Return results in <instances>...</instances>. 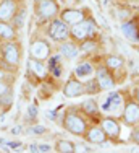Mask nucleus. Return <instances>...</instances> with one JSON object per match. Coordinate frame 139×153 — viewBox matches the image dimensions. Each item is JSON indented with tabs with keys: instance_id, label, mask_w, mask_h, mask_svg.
I'll use <instances>...</instances> for the list:
<instances>
[{
	"instance_id": "c756f323",
	"label": "nucleus",
	"mask_w": 139,
	"mask_h": 153,
	"mask_svg": "<svg viewBox=\"0 0 139 153\" xmlns=\"http://www.w3.org/2000/svg\"><path fill=\"white\" fill-rule=\"evenodd\" d=\"M78 152H87V153H89V152H92V148H91L89 147V145H86V143H76L75 145V153H78Z\"/></svg>"
},
{
	"instance_id": "ddd939ff",
	"label": "nucleus",
	"mask_w": 139,
	"mask_h": 153,
	"mask_svg": "<svg viewBox=\"0 0 139 153\" xmlns=\"http://www.w3.org/2000/svg\"><path fill=\"white\" fill-rule=\"evenodd\" d=\"M83 138L87 142V143H94V145H99V143H102V142L108 140L107 135H105V132H104V129L100 127V124H99V126L87 127Z\"/></svg>"
},
{
	"instance_id": "a878e982",
	"label": "nucleus",
	"mask_w": 139,
	"mask_h": 153,
	"mask_svg": "<svg viewBox=\"0 0 139 153\" xmlns=\"http://www.w3.org/2000/svg\"><path fill=\"white\" fill-rule=\"evenodd\" d=\"M100 93V88H99V83L97 80H87L86 83H84V94H99Z\"/></svg>"
},
{
	"instance_id": "6e6552de",
	"label": "nucleus",
	"mask_w": 139,
	"mask_h": 153,
	"mask_svg": "<svg viewBox=\"0 0 139 153\" xmlns=\"http://www.w3.org/2000/svg\"><path fill=\"white\" fill-rule=\"evenodd\" d=\"M121 122L128 127H134L139 122V103L136 100H128L121 111Z\"/></svg>"
},
{
	"instance_id": "72a5a7b5",
	"label": "nucleus",
	"mask_w": 139,
	"mask_h": 153,
	"mask_svg": "<svg viewBox=\"0 0 139 153\" xmlns=\"http://www.w3.org/2000/svg\"><path fill=\"white\" fill-rule=\"evenodd\" d=\"M8 72L5 70L3 67H0V80H5V82H8Z\"/></svg>"
},
{
	"instance_id": "f3484780",
	"label": "nucleus",
	"mask_w": 139,
	"mask_h": 153,
	"mask_svg": "<svg viewBox=\"0 0 139 153\" xmlns=\"http://www.w3.org/2000/svg\"><path fill=\"white\" fill-rule=\"evenodd\" d=\"M121 33H123V36H125L126 39H129V41H133V42H138L139 41V26H138L136 20H126V21H123Z\"/></svg>"
},
{
	"instance_id": "bb28decb",
	"label": "nucleus",
	"mask_w": 139,
	"mask_h": 153,
	"mask_svg": "<svg viewBox=\"0 0 139 153\" xmlns=\"http://www.w3.org/2000/svg\"><path fill=\"white\" fill-rule=\"evenodd\" d=\"M78 46H79V52H91L92 49H96V47H97V42L91 38V39H86V41L79 42Z\"/></svg>"
},
{
	"instance_id": "f257e3e1",
	"label": "nucleus",
	"mask_w": 139,
	"mask_h": 153,
	"mask_svg": "<svg viewBox=\"0 0 139 153\" xmlns=\"http://www.w3.org/2000/svg\"><path fill=\"white\" fill-rule=\"evenodd\" d=\"M23 57V47L15 39V41H3L0 44V62L5 68H13L16 70L21 64Z\"/></svg>"
},
{
	"instance_id": "2eb2a0df",
	"label": "nucleus",
	"mask_w": 139,
	"mask_h": 153,
	"mask_svg": "<svg viewBox=\"0 0 139 153\" xmlns=\"http://www.w3.org/2000/svg\"><path fill=\"white\" fill-rule=\"evenodd\" d=\"M123 104V96L120 91H112L107 94V98L104 100V103H102L100 109L105 112H112V111H116V109H120Z\"/></svg>"
},
{
	"instance_id": "393cba45",
	"label": "nucleus",
	"mask_w": 139,
	"mask_h": 153,
	"mask_svg": "<svg viewBox=\"0 0 139 153\" xmlns=\"http://www.w3.org/2000/svg\"><path fill=\"white\" fill-rule=\"evenodd\" d=\"M24 20H26V8H24V7H21V8L18 7L16 13H15V16L12 18L10 23H12L16 30H21V28L24 26Z\"/></svg>"
},
{
	"instance_id": "ea45409f",
	"label": "nucleus",
	"mask_w": 139,
	"mask_h": 153,
	"mask_svg": "<svg viewBox=\"0 0 139 153\" xmlns=\"http://www.w3.org/2000/svg\"><path fill=\"white\" fill-rule=\"evenodd\" d=\"M16 2H20V0H16Z\"/></svg>"
},
{
	"instance_id": "dca6fc26",
	"label": "nucleus",
	"mask_w": 139,
	"mask_h": 153,
	"mask_svg": "<svg viewBox=\"0 0 139 153\" xmlns=\"http://www.w3.org/2000/svg\"><path fill=\"white\" fill-rule=\"evenodd\" d=\"M20 3L16 0H0V20L2 21H12L15 16Z\"/></svg>"
},
{
	"instance_id": "4be33fe9",
	"label": "nucleus",
	"mask_w": 139,
	"mask_h": 153,
	"mask_svg": "<svg viewBox=\"0 0 139 153\" xmlns=\"http://www.w3.org/2000/svg\"><path fill=\"white\" fill-rule=\"evenodd\" d=\"M99 111H100V108L94 98H87L86 101L81 103V112H84V116H87V117H96Z\"/></svg>"
},
{
	"instance_id": "6ab92c4d",
	"label": "nucleus",
	"mask_w": 139,
	"mask_h": 153,
	"mask_svg": "<svg viewBox=\"0 0 139 153\" xmlns=\"http://www.w3.org/2000/svg\"><path fill=\"white\" fill-rule=\"evenodd\" d=\"M94 72H96V68L91 62H81L75 68V76H78L79 80H87L94 75Z\"/></svg>"
},
{
	"instance_id": "4c0bfd02",
	"label": "nucleus",
	"mask_w": 139,
	"mask_h": 153,
	"mask_svg": "<svg viewBox=\"0 0 139 153\" xmlns=\"http://www.w3.org/2000/svg\"><path fill=\"white\" fill-rule=\"evenodd\" d=\"M2 112H3V109H2V106H0V116H2Z\"/></svg>"
},
{
	"instance_id": "9d476101",
	"label": "nucleus",
	"mask_w": 139,
	"mask_h": 153,
	"mask_svg": "<svg viewBox=\"0 0 139 153\" xmlns=\"http://www.w3.org/2000/svg\"><path fill=\"white\" fill-rule=\"evenodd\" d=\"M63 96L65 98H79L84 94V83L78 76L71 75L70 78L67 80V83L63 85Z\"/></svg>"
},
{
	"instance_id": "f704fd0d",
	"label": "nucleus",
	"mask_w": 139,
	"mask_h": 153,
	"mask_svg": "<svg viewBox=\"0 0 139 153\" xmlns=\"http://www.w3.org/2000/svg\"><path fill=\"white\" fill-rule=\"evenodd\" d=\"M20 132H23V127H21V126H16L15 129H12V134H13V135H16V134H20Z\"/></svg>"
},
{
	"instance_id": "f03ea898",
	"label": "nucleus",
	"mask_w": 139,
	"mask_h": 153,
	"mask_svg": "<svg viewBox=\"0 0 139 153\" xmlns=\"http://www.w3.org/2000/svg\"><path fill=\"white\" fill-rule=\"evenodd\" d=\"M61 126L67 132L73 134V135H78V137H83L86 129L89 127L87 124V116L84 117V112L78 111V108H70L67 112H65L63 119H61Z\"/></svg>"
},
{
	"instance_id": "39448f33",
	"label": "nucleus",
	"mask_w": 139,
	"mask_h": 153,
	"mask_svg": "<svg viewBox=\"0 0 139 153\" xmlns=\"http://www.w3.org/2000/svg\"><path fill=\"white\" fill-rule=\"evenodd\" d=\"M34 13L39 21H50L52 18L58 16L60 7L57 0H37L34 2Z\"/></svg>"
},
{
	"instance_id": "9b49d317",
	"label": "nucleus",
	"mask_w": 139,
	"mask_h": 153,
	"mask_svg": "<svg viewBox=\"0 0 139 153\" xmlns=\"http://www.w3.org/2000/svg\"><path fill=\"white\" fill-rule=\"evenodd\" d=\"M58 16H60L68 26H73V25L86 20L87 13H86L84 8H65V10H61V12L58 13Z\"/></svg>"
},
{
	"instance_id": "412c9836",
	"label": "nucleus",
	"mask_w": 139,
	"mask_h": 153,
	"mask_svg": "<svg viewBox=\"0 0 139 153\" xmlns=\"http://www.w3.org/2000/svg\"><path fill=\"white\" fill-rule=\"evenodd\" d=\"M47 70L49 74H52L53 76H60L61 72H63V65H61V56L57 54V56H50L47 59Z\"/></svg>"
},
{
	"instance_id": "e433bc0d",
	"label": "nucleus",
	"mask_w": 139,
	"mask_h": 153,
	"mask_svg": "<svg viewBox=\"0 0 139 153\" xmlns=\"http://www.w3.org/2000/svg\"><path fill=\"white\" fill-rule=\"evenodd\" d=\"M29 152H34V153L39 152V150H37V145H36V143H31V145H29Z\"/></svg>"
},
{
	"instance_id": "c85d7f7f",
	"label": "nucleus",
	"mask_w": 139,
	"mask_h": 153,
	"mask_svg": "<svg viewBox=\"0 0 139 153\" xmlns=\"http://www.w3.org/2000/svg\"><path fill=\"white\" fill-rule=\"evenodd\" d=\"M37 114H39V111H37V108L34 106V104H31V106L28 108V119H34L36 121V117H37Z\"/></svg>"
},
{
	"instance_id": "473e14b6",
	"label": "nucleus",
	"mask_w": 139,
	"mask_h": 153,
	"mask_svg": "<svg viewBox=\"0 0 139 153\" xmlns=\"http://www.w3.org/2000/svg\"><path fill=\"white\" fill-rule=\"evenodd\" d=\"M12 86V83H8V82H5V80H0V94L2 93H5L7 90Z\"/></svg>"
},
{
	"instance_id": "7ed1b4c3",
	"label": "nucleus",
	"mask_w": 139,
	"mask_h": 153,
	"mask_svg": "<svg viewBox=\"0 0 139 153\" xmlns=\"http://www.w3.org/2000/svg\"><path fill=\"white\" fill-rule=\"evenodd\" d=\"M97 30L99 28H97L96 21H94L92 18L87 16L86 20H83V21H79V23L70 26V39H73V41H76L79 44V42L86 41V39L94 38Z\"/></svg>"
},
{
	"instance_id": "b1692460",
	"label": "nucleus",
	"mask_w": 139,
	"mask_h": 153,
	"mask_svg": "<svg viewBox=\"0 0 139 153\" xmlns=\"http://www.w3.org/2000/svg\"><path fill=\"white\" fill-rule=\"evenodd\" d=\"M75 145L71 140H65V138H58L53 145V150L58 153H75Z\"/></svg>"
},
{
	"instance_id": "a211bd4d",
	"label": "nucleus",
	"mask_w": 139,
	"mask_h": 153,
	"mask_svg": "<svg viewBox=\"0 0 139 153\" xmlns=\"http://www.w3.org/2000/svg\"><path fill=\"white\" fill-rule=\"evenodd\" d=\"M0 39H2V41H15V39H18L16 28H15L10 21L0 20Z\"/></svg>"
},
{
	"instance_id": "2f4dec72",
	"label": "nucleus",
	"mask_w": 139,
	"mask_h": 153,
	"mask_svg": "<svg viewBox=\"0 0 139 153\" xmlns=\"http://www.w3.org/2000/svg\"><path fill=\"white\" fill-rule=\"evenodd\" d=\"M37 150L41 152V153H49V152H52L53 148L50 147L49 143H41V145H37Z\"/></svg>"
},
{
	"instance_id": "20e7f679",
	"label": "nucleus",
	"mask_w": 139,
	"mask_h": 153,
	"mask_svg": "<svg viewBox=\"0 0 139 153\" xmlns=\"http://www.w3.org/2000/svg\"><path fill=\"white\" fill-rule=\"evenodd\" d=\"M45 33H47V36L55 42H63V41H68L70 39V26L60 16H55L49 21Z\"/></svg>"
},
{
	"instance_id": "f8f14e48",
	"label": "nucleus",
	"mask_w": 139,
	"mask_h": 153,
	"mask_svg": "<svg viewBox=\"0 0 139 153\" xmlns=\"http://www.w3.org/2000/svg\"><path fill=\"white\" fill-rule=\"evenodd\" d=\"M26 67H28L29 74L34 75V78L44 80L47 75H49V70H47V65H45V62H44V60H37V59L29 57L28 62H26Z\"/></svg>"
},
{
	"instance_id": "4468645a",
	"label": "nucleus",
	"mask_w": 139,
	"mask_h": 153,
	"mask_svg": "<svg viewBox=\"0 0 139 153\" xmlns=\"http://www.w3.org/2000/svg\"><path fill=\"white\" fill-rule=\"evenodd\" d=\"M58 54H60L63 59H67V60H73V59H76L78 57V54H79V46H78V42L76 41H63V42H60V46H58Z\"/></svg>"
},
{
	"instance_id": "0eeeda50",
	"label": "nucleus",
	"mask_w": 139,
	"mask_h": 153,
	"mask_svg": "<svg viewBox=\"0 0 139 153\" xmlns=\"http://www.w3.org/2000/svg\"><path fill=\"white\" fill-rule=\"evenodd\" d=\"M100 127L104 129L105 135L108 140L113 142H120V135H121V124L118 119L112 117V116H105L100 119Z\"/></svg>"
},
{
	"instance_id": "aec40b11",
	"label": "nucleus",
	"mask_w": 139,
	"mask_h": 153,
	"mask_svg": "<svg viewBox=\"0 0 139 153\" xmlns=\"http://www.w3.org/2000/svg\"><path fill=\"white\" fill-rule=\"evenodd\" d=\"M104 65L112 72V74H116V72H121L125 68V60L120 56H107L104 60Z\"/></svg>"
},
{
	"instance_id": "7c9ffc66",
	"label": "nucleus",
	"mask_w": 139,
	"mask_h": 153,
	"mask_svg": "<svg viewBox=\"0 0 139 153\" xmlns=\"http://www.w3.org/2000/svg\"><path fill=\"white\" fill-rule=\"evenodd\" d=\"M129 140L133 142L134 145H138V147H139V127H134V129H133V132H131Z\"/></svg>"
},
{
	"instance_id": "1a4fd4ad",
	"label": "nucleus",
	"mask_w": 139,
	"mask_h": 153,
	"mask_svg": "<svg viewBox=\"0 0 139 153\" xmlns=\"http://www.w3.org/2000/svg\"><path fill=\"white\" fill-rule=\"evenodd\" d=\"M96 80L99 83L100 91H110V90H113L116 85V78L113 76V74L105 67V65L96 68Z\"/></svg>"
},
{
	"instance_id": "5701e85b",
	"label": "nucleus",
	"mask_w": 139,
	"mask_h": 153,
	"mask_svg": "<svg viewBox=\"0 0 139 153\" xmlns=\"http://www.w3.org/2000/svg\"><path fill=\"white\" fill-rule=\"evenodd\" d=\"M13 101H15V93H13V86H10L5 93L0 94V106H2L3 112L10 111V108L13 106Z\"/></svg>"
},
{
	"instance_id": "58836bf2",
	"label": "nucleus",
	"mask_w": 139,
	"mask_h": 153,
	"mask_svg": "<svg viewBox=\"0 0 139 153\" xmlns=\"http://www.w3.org/2000/svg\"><path fill=\"white\" fill-rule=\"evenodd\" d=\"M138 52H139V47H138Z\"/></svg>"
},
{
	"instance_id": "c9c22d12",
	"label": "nucleus",
	"mask_w": 139,
	"mask_h": 153,
	"mask_svg": "<svg viewBox=\"0 0 139 153\" xmlns=\"http://www.w3.org/2000/svg\"><path fill=\"white\" fill-rule=\"evenodd\" d=\"M134 100L139 103V86H136V88H134Z\"/></svg>"
},
{
	"instance_id": "423d86ee",
	"label": "nucleus",
	"mask_w": 139,
	"mask_h": 153,
	"mask_svg": "<svg viewBox=\"0 0 139 153\" xmlns=\"http://www.w3.org/2000/svg\"><path fill=\"white\" fill-rule=\"evenodd\" d=\"M52 56V46L45 38H34L29 44V57L37 60L47 62V59Z\"/></svg>"
},
{
	"instance_id": "cd10ccee",
	"label": "nucleus",
	"mask_w": 139,
	"mask_h": 153,
	"mask_svg": "<svg viewBox=\"0 0 139 153\" xmlns=\"http://www.w3.org/2000/svg\"><path fill=\"white\" fill-rule=\"evenodd\" d=\"M47 132V127L45 126H41V124H32L31 127L28 129V134L29 135H42V134H45Z\"/></svg>"
}]
</instances>
